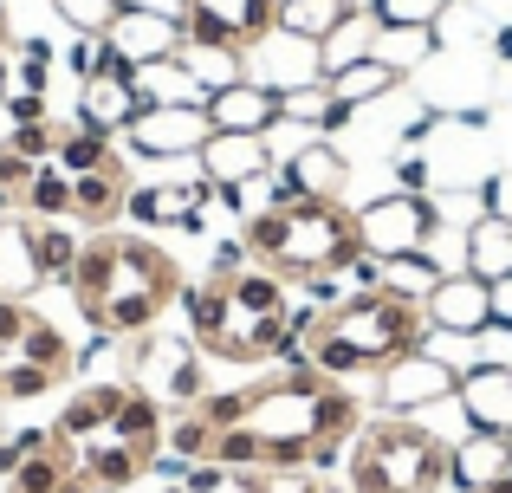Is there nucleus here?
Returning a JSON list of instances; mask_svg holds the SVG:
<instances>
[{"instance_id":"f257e3e1","label":"nucleus","mask_w":512,"mask_h":493,"mask_svg":"<svg viewBox=\"0 0 512 493\" xmlns=\"http://www.w3.org/2000/svg\"><path fill=\"white\" fill-rule=\"evenodd\" d=\"M240 429L260 448V468L292 474V468H331L363 429V403L350 383L325 377L305 364V351H286V370L247 390Z\"/></svg>"},{"instance_id":"f03ea898","label":"nucleus","mask_w":512,"mask_h":493,"mask_svg":"<svg viewBox=\"0 0 512 493\" xmlns=\"http://www.w3.org/2000/svg\"><path fill=\"white\" fill-rule=\"evenodd\" d=\"M182 312H188V344L201 357L266 364V357L299 351L318 305H299L292 286L266 266H240V273H208L201 286H182Z\"/></svg>"},{"instance_id":"7ed1b4c3","label":"nucleus","mask_w":512,"mask_h":493,"mask_svg":"<svg viewBox=\"0 0 512 493\" xmlns=\"http://www.w3.org/2000/svg\"><path fill=\"white\" fill-rule=\"evenodd\" d=\"M72 299H78L91 331H104V338H143L182 299V266L156 241H143V234L104 228L85 241V253L72 266Z\"/></svg>"},{"instance_id":"20e7f679","label":"nucleus","mask_w":512,"mask_h":493,"mask_svg":"<svg viewBox=\"0 0 512 493\" xmlns=\"http://www.w3.org/2000/svg\"><path fill=\"white\" fill-rule=\"evenodd\" d=\"M428 344V312L422 299H396V292H344L338 305H318L312 325H305L299 351L312 370L350 383L357 370H383L396 357L422 351Z\"/></svg>"},{"instance_id":"39448f33","label":"nucleus","mask_w":512,"mask_h":493,"mask_svg":"<svg viewBox=\"0 0 512 493\" xmlns=\"http://www.w3.org/2000/svg\"><path fill=\"white\" fill-rule=\"evenodd\" d=\"M240 247L253 266L279 279H338L363 253L357 215L344 202H266L240 221Z\"/></svg>"},{"instance_id":"423d86ee","label":"nucleus","mask_w":512,"mask_h":493,"mask_svg":"<svg viewBox=\"0 0 512 493\" xmlns=\"http://www.w3.org/2000/svg\"><path fill=\"white\" fill-rule=\"evenodd\" d=\"M448 435L422 416H363L350 442V493H441L448 487Z\"/></svg>"},{"instance_id":"0eeeda50","label":"nucleus","mask_w":512,"mask_h":493,"mask_svg":"<svg viewBox=\"0 0 512 493\" xmlns=\"http://www.w3.org/2000/svg\"><path fill=\"white\" fill-rule=\"evenodd\" d=\"M435 228H441L435 202H428V195H409V189H396V195H383V202L357 208V241H363V253H376V260L428 253Z\"/></svg>"},{"instance_id":"6e6552de","label":"nucleus","mask_w":512,"mask_h":493,"mask_svg":"<svg viewBox=\"0 0 512 493\" xmlns=\"http://www.w3.org/2000/svg\"><path fill=\"white\" fill-rule=\"evenodd\" d=\"M273 26H279V0H188L182 7V39H201V46L247 52Z\"/></svg>"},{"instance_id":"1a4fd4ad","label":"nucleus","mask_w":512,"mask_h":493,"mask_svg":"<svg viewBox=\"0 0 512 493\" xmlns=\"http://www.w3.org/2000/svg\"><path fill=\"white\" fill-rule=\"evenodd\" d=\"M376 377H383V409H389V416H422V409H435V403H448V396H454L461 370L422 344V351H409V357H396V364H383Z\"/></svg>"},{"instance_id":"9d476101","label":"nucleus","mask_w":512,"mask_h":493,"mask_svg":"<svg viewBox=\"0 0 512 493\" xmlns=\"http://www.w3.org/2000/svg\"><path fill=\"white\" fill-rule=\"evenodd\" d=\"M124 137H130L137 156L169 163V156H201V143L214 137V124H208V104H143V117Z\"/></svg>"},{"instance_id":"9b49d317","label":"nucleus","mask_w":512,"mask_h":493,"mask_svg":"<svg viewBox=\"0 0 512 493\" xmlns=\"http://www.w3.org/2000/svg\"><path fill=\"white\" fill-rule=\"evenodd\" d=\"M240 59H247V78H253V85L279 91V98H286V91H299V85H318V78H325V52H318L312 39L286 33V26H273L266 39H253Z\"/></svg>"},{"instance_id":"f8f14e48","label":"nucleus","mask_w":512,"mask_h":493,"mask_svg":"<svg viewBox=\"0 0 512 493\" xmlns=\"http://www.w3.org/2000/svg\"><path fill=\"white\" fill-rule=\"evenodd\" d=\"M428 312V331H441V338H487L493 331V286L480 273H441V286L422 299Z\"/></svg>"},{"instance_id":"ddd939ff","label":"nucleus","mask_w":512,"mask_h":493,"mask_svg":"<svg viewBox=\"0 0 512 493\" xmlns=\"http://www.w3.org/2000/svg\"><path fill=\"white\" fill-rule=\"evenodd\" d=\"M208 202H214V182L195 176V182H150V189H130L124 215L137 228H188L195 234L208 221Z\"/></svg>"},{"instance_id":"4468645a","label":"nucleus","mask_w":512,"mask_h":493,"mask_svg":"<svg viewBox=\"0 0 512 493\" xmlns=\"http://www.w3.org/2000/svg\"><path fill=\"white\" fill-rule=\"evenodd\" d=\"M195 169L214 182V189H253V182L273 176V143L266 137H240V130H214L201 143Z\"/></svg>"},{"instance_id":"2eb2a0df","label":"nucleus","mask_w":512,"mask_h":493,"mask_svg":"<svg viewBox=\"0 0 512 493\" xmlns=\"http://www.w3.org/2000/svg\"><path fill=\"white\" fill-rule=\"evenodd\" d=\"M454 403H461L467 429L512 435V364H467L454 383Z\"/></svg>"},{"instance_id":"dca6fc26","label":"nucleus","mask_w":512,"mask_h":493,"mask_svg":"<svg viewBox=\"0 0 512 493\" xmlns=\"http://www.w3.org/2000/svg\"><path fill=\"white\" fill-rule=\"evenodd\" d=\"M279 117H286L279 91L253 85V78H240V85H227V91H214V98H208V124L214 130H240V137H273Z\"/></svg>"},{"instance_id":"f3484780","label":"nucleus","mask_w":512,"mask_h":493,"mask_svg":"<svg viewBox=\"0 0 512 493\" xmlns=\"http://www.w3.org/2000/svg\"><path fill=\"white\" fill-rule=\"evenodd\" d=\"M104 39H111L130 65H156V59H175V52H182V20H175V13H150V7H124Z\"/></svg>"},{"instance_id":"a211bd4d","label":"nucleus","mask_w":512,"mask_h":493,"mask_svg":"<svg viewBox=\"0 0 512 493\" xmlns=\"http://www.w3.org/2000/svg\"><path fill=\"white\" fill-rule=\"evenodd\" d=\"M143 117V91L137 78H85L78 85V124L98 130V137H124Z\"/></svg>"},{"instance_id":"6ab92c4d","label":"nucleus","mask_w":512,"mask_h":493,"mask_svg":"<svg viewBox=\"0 0 512 493\" xmlns=\"http://www.w3.org/2000/svg\"><path fill=\"white\" fill-rule=\"evenodd\" d=\"M130 202V169L124 156H117L111 169H91V176H72V221H85V228H111L117 215H124Z\"/></svg>"},{"instance_id":"aec40b11","label":"nucleus","mask_w":512,"mask_h":493,"mask_svg":"<svg viewBox=\"0 0 512 493\" xmlns=\"http://www.w3.org/2000/svg\"><path fill=\"white\" fill-rule=\"evenodd\" d=\"M506 474H512V461H506V435H480V429H467L461 442L448 448V481L461 487V493H480V487L506 481Z\"/></svg>"},{"instance_id":"412c9836","label":"nucleus","mask_w":512,"mask_h":493,"mask_svg":"<svg viewBox=\"0 0 512 493\" xmlns=\"http://www.w3.org/2000/svg\"><path fill=\"white\" fill-rule=\"evenodd\" d=\"M20 241H26V266H33L39 279H59V286H72V266L78 253H85V241H78L65 221H20Z\"/></svg>"},{"instance_id":"4be33fe9","label":"nucleus","mask_w":512,"mask_h":493,"mask_svg":"<svg viewBox=\"0 0 512 493\" xmlns=\"http://www.w3.org/2000/svg\"><path fill=\"white\" fill-rule=\"evenodd\" d=\"M467 273H480L493 286V279H506L512 273V215H500V208H493V215H480L474 228H467Z\"/></svg>"},{"instance_id":"5701e85b","label":"nucleus","mask_w":512,"mask_h":493,"mask_svg":"<svg viewBox=\"0 0 512 493\" xmlns=\"http://www.w3.org/2000/svg\"><path fill=\"white\" fill-rule=\"evenodd\" d=\"M350 13H363V0H279V26L312 39V46H325Z\"/></svg>"},{"instance_id":"b1692460","label":"nucleus","mask_w":512,"mask_h":493,"mask_svg":"<svg viewBox=\"0 0 512 493\" xmlns=\"http://www.w3.org/2000/svg\"><path fill=\"white\" fill-rule=\"evenodd\" d=\"M137 91H143V104H208V85H201L182 59L137 65Z\"/></svg>"},{"instance_id":"393cba45","label":"nucleus","mask_w":512,"mask_h":493,"mask_svg":"<svg viewBox=\"0 0 512 493\" xmlns=\"http://www.w3.org/2000/svg\"><path fill=\"white\" fill-rule=\"evenodd\" d=\"M396 65H383V59H350L344 72H331L325 85L338 91V98L350 104V111H363V104H376V98H389V91H396Z\"/></svg>"},{"instance_id":"a878e982","label":"nucleus","mask_w":512,"mask_h":493,"mask_svg":"<svg viewBox=\"0 0 512 493\" xmlns=\"http://www.w3.org/2000/svg\"><path fill=\"white\" fill-rule=\"evenodd\" d=\"M175 59H182L188 72L201 78V85H208V98H214V91H227V85H240V78H247V59H240L234 46H201V39H182V52H175Z\"/></svg>"},{"instance_id":"bb28decb","label":"nucleus","mask_w":512,"mask_h":493,"mask_svg":"<svg viewBox=\"0 0 512 493\" xmlns=\"http://www.w3.org/2000/svg\"><path fill=\"white\" fill-rule=\"evenodd\" d=\"M52 163H59L65 176H91V169H111L117 150H111V137H98V130H85V124H59V150H52Z\"/></svg>"},{"instance_id":"cd10ccee","label":"nucleus","mask_w":512,"mask_h":493,"mask_svg":"<svg viewBox=\"0 0 512 493\" xmlns=\"http://www.w3.org/2000/svg\"><path fill=\"white\" fill-rule=\"evenodd\" d=\"M20 208L33 221H72V176H65L59 163H39L33 182H26V195H20Z\"/></svg>"},{"instance_id":"c85d7f7f","label":"nucleus","mask_w":512,"mask_h":493,"mask_svg":"<svg viewBox=\"0 0 512 493\" xmlns=\"http://www.w3.org/2000/svg\"><path fill=\"white\" fill-rule=\"evenodd\" d=\"M435 52V26H376V46L370 59L396 65V72H415V65Z\"/></svg>"},{"instance_id":"c756f323","label":"nucleus","mask_w":512,"mask_h":493,"mask_svg":"<svg viewBox=\"0 0 512 493\" xmlns=\"http://www.w3.org/2000/svg\"><path fill=\"white\" fill-rule=\"evenodd\" d=\"M435 286H441V266L428 260V253H402V260H383V292H396V299H428Z\"/></svg>"},{"instance_id":"7c9ffc66","label":"nucleus","mask_w":512,"mask_h":493,"mask_svg":"<svg viewBox=\"0 0 512 493\" xmlns=\"http://www.w3.org/2000/svg\"><path fill=\"white\" fill-rule=\"evenodd\" d=\"M370 46H376V20H370V13H350L338 33L318 46V52H325V78H331V72H344L350 59H370Z\"/></svg>"},{"instance_id":"2f4dec72","label":"nucleus","mask_w":512,"mask_h":493,"mask_svg":"<svg viewBox=\"0 0 512 493\" xmlns=\"http://www.w3.org/2000/svg\"><path fill=\"white\" fill-rule=\"evenodd\" d=\"M163 448H169V455H175V461H208V455H214V429H208V422H201V416H195V409H182V416H175V422H169V435H163Z\"/></svg>"},{"instance_id":"473e14b6","label":"nucleus","mask_w":512,"mask_h":493,"mask_svg":"<svg viewBox=\"0 0 512 493\" xmlns=\"http://www.w3.org/2000/svg\"><path fill=\"white\" fill-rule=\"evenodd\" d=\"M52 13H59L72 33H111L117 13H124V0H52Z\"/></svg>"},{"instance_id":"72a5a7b5","label":"nucleus","mask_w":512,"mask_h":493,"mask_svg":"<svg viewBox=\"0 0 512 493\" xmlns=\"http://www.w3.org/2000/svg\"><path fill=\"white\" fill-rule=\"evenodd\" d=\"M454 0H370V20L376 26H435Z\"/></svg>"},{"instance_id":"f704fd0d","label":"nucleus","mask_w":512,"mask_h":493,"mask_svg":"<svg viewBox=\"0 0 512 493\" xmlns=\"http://www.w3.org/2000/svg\"><path fill=\"white\" fill-rule=\"evenodd\" d=\"M52 383H65V377H52V370H39V364H0V403H33Z\"/></svg>"},{"instance_id":"c9c22d12","label":"nucleus","mask_w":512,"mask_h":493,"mask_svg":"<svg viewBox=\"0 0 512 493\" xmlns=\"http://www.w3.org/2000/svg\"><path fill=\"white\" fill-rule=\"evenodd\" d=\"M7 150H20L26 163H52V150H59V124H13L7 130Z\"/></svg>"},{"instance_id":"e433bc0d","label":"nucleus","mask_w":512,"mask_h":493,"mask_svg":"<svg viewBox=\"0 0 512 493\" xmlns=\"http://www.w3.org/2000/svg\"><path fill=\"white\" fill-rule=\"evenodd\" d=\"M188 409H195V416L208 422L214 435H221V429H234V422L247 416V390H221V396L208 390V396H201V403H188Z\"/></svg>"},{"instance_id":"4c0bfd02","label":"nucleus","mask_w":512,"mask_h":493,"mask_svg":"<svg viewBox=\"0 0 512 493\" xmlns=\"http://www.w3.org/2000/svg\"><path fill=\"white\" fill-rule=\"evenodd\" d=\"M33 169H39V163H26L20 150H7V143H0V189H7V195H26Z\"/></svg>"},{"instance_id":"58836bf2","label":"nucleus","mask_w":512,"mask_h":493,"mask_svg":"<svg viewBox=\"0 0 512 493\" xmlns=\"http://www.w3.org/2000/svg\"><path fill=\"white\" fill-rule=\"evenodd\" d=\"M0 104H7L13 124H46V98H39V91H7Z\"/></svg>"},{"instance_id":"ea45409f","label":"nucleus","mask_w":512,"mask_h":493,"mask_svg":"<svg viewBox=\"0 0 512 493\" xmlns=\"http://www.w3.org/2000/svg\"><path fill=\"white\" fill-rule=\"evenodd\" d=\"M240 266H253L240 241H221V247H214V273H240Z\"/></svg>"},{"instance_id":"a19ab883","label":"nucleus","mask_w":512,"mask_h":493,"mask_svg":"<svg viewBox=\"0 0 512 493\" xmlns=\"http://www.w3.org/2000/svg\"><path fill=\"white\" fill-rule=\"evenodd\" d=\"M493 325H506V331H512V273H506V279H493Z\"/></svg>"},{"instance_id":"79ce46f5","label":"nucleus","mask_w":512,"mask_h":493,"mask_svg":"<svg viewBox=\"0 0 512 493\" xmlns=\"http://www.w3.org/2000/svg\"><path fill=\"white\" fill-rule=\"evenodd\" d=\"M396 176H402V189H409V195H422V189H428V163H422V156H409Z\"/></svg>"},{"instance_id":"37998d69","label":"nucleus","mask_w":512,"mask_h":493,"mask_svg":"<svg viewBox=\"0 0 512 493\" xmlns=\"http://www.w3.org/2000/svg\"><path fill=\"white\" fill-rule=\"evenodd\" d=\"M124 7H150V13H175V20H182L188 0H124Z\"/></svg>"},{"instance_id":"c03bdc74","label":"nucleus","mask_w":512,"mask_h":493,"mask_svg":"<svg viewBox=\"0 0 512 493\" xmlns=\"http://www.w3.org/2000/svg\"><path fill=\"white\" fill-rule=\"evenodd\" d=\"M493 59L512 65V26H500V33H493Z\"/></svg>"},{"instance_id":"a18cd8bd","label":"nucleus","mask_w":512,"mask_h":493,"mask_svg":"<svg viewBox=\"0 0 512 493\" xmlns=\"http://www.w3.org/2000/svg\"><path fill=\"white\" fill-rule=\"evenodd\" d=\"M299 493H350V481H305Z\"/></svg>"},{"instance_id":"49530a36","label":"nucleus","mask_w":512,"mask_h":493,"mask_svg":"<svg viewBox=\"0 0 512 493\" xmlns=\"http://www.w3.org/2000/svg\"><path fill=\"white\" fill-rule=\"evenodd\" d=\"M13 91V52H0V98Z\"/></svg>"},{"instance_id":"de8ad7c7","label":"nucleus","mask_w":512,"mask_h":493,"mask_svg":"<svg viewBox=\"0 0 512 493\" xmlns=\"http://www.w3.org/2000/svg\"><path fill=\"white\" fill-rule=\"evenodd\" d=\"M480 493H512V474H506V481H493V487H480Z\"/></svg>"},{"instance_id":"09e8293b","label":"nucleus","mask_w":512,"mask_h":493,"mask_svg":"<svg viewBox=\"0 0 512 493\" xmlns=\"http://www.w3.org/2000/svg\"><path fill=\"white\" fill-rule=\"evenodd\" d=\"M506 461H512V435H506Z\"/></svg>"},{"instance_id":"8fccbe9b","label":"nucleus","mask_w":512,"mask_h":493,"mask_svg":"<svg viewBox=\"0 0 512 493\" xmlns=\"http://www.w3.org/2000/svg\"><path fill=\"white\" fill-rule=\"evenodd\" d=\"M169 493H188V487H169Z\"/></svg>"},{"instance_id":"3c124183","label":"nucleus","mask_w":512,"mask_h":493,"mask_svg":"<svg viewBox=\"0 0 512 493\" xmlns=\"http://www.w3.org/2000/svg\"><path fill=\"white\" fill-rule=\"evenodd\" d=\"M0 286H7V279H0Z\"/></svg>"}]
</instances>
